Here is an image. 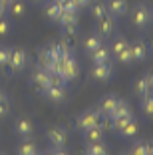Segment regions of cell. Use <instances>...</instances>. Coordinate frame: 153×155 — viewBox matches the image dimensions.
<instances>
[{
	"label": "cell",
	"mask_w": 153,
	"mask_h": 155,
	"mask_svg": "<svg viewBox=\"0 0 153 155\" xmlns=\"http://www.w3.org/2000/svg\"><path fill=\"white\" fill-rule=\"evenodd\" d=\"M101 117H105V115L101 114L99 110H95V107H90V110L81 111V114L78 115L76 125H78V129H80V131H86V129H90V127H95V125H99Z\"/></svg>",
	"instance_id": "1"
},
{
	"label": "cell",
	"mask_w": 153,
	"mask_h": 155,
	"mask_svg": "<svg viewBox=\"0 0 153 155\" xmlns=\"http://www.w3.org/2000/svg\"><path fill=\"white\" fill-rule=\"evenodd\" d=\"M131 22H133L135 28L145 30V28L151 24V10H149V6L143 4V2L135 4L133 10H131Z\"/></svg>",
	"instance_id": "2"
},
{
	"label": "cell",
	"mask_w": 153,
	"mask_h": 155,
	"mask_svg": "<svg viewBox=\"0 0 153 155\" xmlns=\"http://www.w3.org/2000/svg\"><path fill=\"white\" fill-rule=\"evenodd\" d=\"M28 64V52L24 48H10V56H8V66L14 74H20Z\"/></svg>",
	"instance_id": "3"
},
{
	"label": "cell",
	"mask_w": 153,
	"mask_h": 155,
	"mask_svg": "<svg viewBox=\"0 0 153 155\" xmlns=\"http://www.w3.org/2000/svg\"><path fill=\"white\" fill-rule=\"evenodd\" d=\"M113 78V66L111 62H105V64H94L90 70V80L94 82H108Z\"/></svg>",
	"instance_id": "4"
},
{
	"label": "cell",
	"mask_w": 153,
	"mask_h": 155,
	"mask_svg": "<svg viewBox=\"0 0 153 155\" xmlns=\"http://www.w3.org/2000/svg\"><path fill=\"white\" fill-rule=\"evenodd\" d=\"M80 76V64H78V60L72 56V52L64 58V68H62V78L66 82H72L76 78Z\"/></svg>",
	"instance_id": "5"
},
{
	"label": "cell",
	"mask_w": 153,
	"mask_h": 155,
	"mask_svg": "<svg viewBox=\"0 0 153 155\" xmlns=\"http://www.w3.org/2000/svg\"><path fill=\"white\" fill-rule=\"evenodd\" d=\"M48 143L52 147H66L68 143V129L66 127H60V125H56V127H50L48 129Z\"/></svg>",
	"instance_id": "6"
},
{
	"label": "cell",
	"mask_w": 153,
	"mask_h": 155,
	"mask_svg": "<svg viewBox=\"0 0 153 155\" xmlns=\"http://www.w3.org/2000/svg\"><path fill=\"white\" fill-rule=\"evenodd\" d=\"M40 94L46 97L48 101H52V104H62V101H66L68 97V91H66V86H48L44 87V90H40Z\"/></svg>",
	"instance_id": "7"
},
{
	"label": "cell",
	"mask_w": 153,
	"mask_h": 155,
	"mask_svg": "<svg viewBox=\"0 0 153 155\" xmlns=\"http://www.w3.org/2000/svg\"><path fill=\"white\" fill-rule=\"evenodd\" d=\"M30 82L34 87H38V90H44V87L50 86V74L46 68H42V66H36V68L32 70L30 74Z\"/></svg>",
	"instance_id": "8"
},
{
	"label": "cell",
	"mask_w": 153,
	"mask_h": 155,
	"mask_svg": "<svg viewBox=\"0 0 153 155\" xmlns=\"http://www.w3.org/2000/svg\"><path fill=\"white\" fill-rule=\"evenodd\" d=\"M14 131H16V135L20 139H30L34 135V123L28 117H18L16 119V125H14Z\"/></svg>",
	"instance_id": "9"
},
{
	"label": "cell",
	"mask_w": 153,
	"mask_h": 155,
	"mask_svg": "<svg viewBox=\"0 0 153 155\" xmlns=\"http://www.w3.org/2000/svg\"><path fill=\"white\" fill-rule=\"evenodd\" d=\"M115 32V22H113L111 16H105L101 20H95V34L99 38H109Z\"/></svg>",
	"instance_id": "10"
},
{
	"label": "cell",
	"mask_w": 153,
	"mask_h": 155,
	"mask_svg": "<svg viewBox=\"0 0 153 155\" xmlns=\"http://www.w3.org/2000/svg\"><path fill=\"white\" fill-rule=\"evenodd\" d=\"M129 48H131L133 62H143V60H147V56H149V46L145 44L143 40H135V42H131Z\"/></svg>",
	"instance_id": "11"
},
{
	"label": "cell",
	"mask_w": 153,
	"mask_h": 155,
	"mask_svg": "<svg viewBox=\"0 0 153 155\" xmlns=\"http://www.w3.org/2000/svg\"><path fill=\"white\" fill-rule=\"evenodd\" d=\"M105 6H108V14L111 16V18L125 16L127 8H129V6H127V0H108Z\"/></svg>",
	"instance_id": "12"
},
{
	"label": "cell",
	"mask_w": 153,
	"mask_h": 155,
	"mask_svg": "<svg viewBox=\"0 0 153 155\" xmlns=\"http://www.w3.org/2000/svg\"><path fill=\"white\" fill-rule=\"evenodd\" d=\"M48 52H50V58H52V60H64L72 50H70L68 44L62 40V42H54V44H50L48 46Z\"/></svg>",
	"instance_id": "13"
},
{
	"label": "cell",
	"mask_w": 153,
	"mask_h": 155,
	"mask_svg": "<svg viewBox=\"0 0 153 155\" xmlns=\"http://www.w3.org/2000/svg\"><path fill=\"white\" fill-rule=\"evenodd\" d=\"M133 115V111H131V105L127 104L125 100H117V104H115V107H113V111L108 115L109 119H115V117H131Z\"/></svg>",
	"instance_id": "14"
},
{
	"label": "cell",
	"mask_w": 153,
	"mask_h": 155,
	"mask_svg": "<svg viewBox=\"0 0 153 155\" xmlns=\"http://www.w3.org/2000/svg\"><path fill=\"white\" fill-rule=\"evenodd\" d=\"M62 12H64L62 4H58L56 0H48V2H46L44 14H46V18H48V20H52V22H58L60 16H62Z\"/></svg>",
	"instance_id": "15"
},
{
	"label": "cell",
	"mask_w": 153,
	"mask_h": 155,
	"mask_svg": "<svg viewBox=\"0 0 153 155\" xmlns=\"http://www.w3.org/2000/svg\"><path fill=\"white\" fill-rule=\"evenodd\" d=\"M90 60H91V64H105V62H111V52H109L108 46H99L98 50H94L90 54Z\"/></svg>",
	"instance_id": "16"
},
{
	"label": "cell",
	"mask_w": 153,
	"mask_h": 155,
	"mask_svg": "<svg viewBox=\"0 0 153 155\" xmlns=\"http://www.w3.org/2000/svg\"><path fill=\"white\" fill-rule=\"evenodd\" d=\"M117 100H119V97H117L115 94H108V96H104L101 100H99V105H98V110L101 111L104 115H109V114L113 111V107H115Z\"/></svg>",
	"instance_id": "17"
},
{
	"label": "cell",
	"mask_w": 153,
	"mask_h": 155,
	"mask_svg": "<svg viewBox=\"0 0 153 155\" xmlns=\"http://www.w3.org/2000/svg\"><path fill=\"white\" fill-rule=\"evenodd\" d=\"M88 8H90V14L94 16V20H101V18H105V16H109L108 6H105L104 0H91V4L88 6Z\"/></svg>",
	"instance_id": "18"
},
{
	"label": "cell",
	"mask_w": 153,
	"mask_h": 155,
	"mask_svg": "<svg viewBox=\"0 0 153 155\" xmlns=\"http://www.w3.org/2000/svg\"><path fill=\"white\" fill-rule=\"evenodd\" d=\"M58 22L62 28H78V10H64Z\"/></svg>",
	"instance_id": "19"
},
{
	"label": "cell",
	"mask_w": 153,
	"mask_h": 155,
	"mask_svg": "<svg viewBox=\"0 0 153 155\" xmlns=\"http://www.w3.org/2000/svg\"><path fill=\"white\" fill-rule=\"evenodd\" d=\"M104 44V38H99L98 34H90V36L84 38V44H81V48H84V52H86L88 56L91 54L94 50H98L99 46Z\"/></svg>",
	"instance_id": "20"
},
{
	"label": "cell",
	"mask_w": 153,
	"mask_h": 155,
	"mask_svg": "<svg viewBox=\"0 0 153 155\" xmlns=\"http://www.w3.org/2000/svg\"><path fill=\"white\" fill-rule=\"evenodd\" d=\"M38 153H40L38 145L30 139H22V143L16 147V155H38Z\"/></svg>",
	"instance_id": "21"
},
{
	"label": "cell",
	"mask_w": 153,
	"mask_h": 155,
	"mask_svg": "<svg viewBox=\"0 0 153 155\" xmlns=\"http://www.w3.org/2000/svg\"><path fill=\"white\" fill-rule=\"evenodd\" d=\"M133 90H135V94H137L139 97H145V96H149V94H151V87H149L147 76H141V78H137V80H135V86H133Z\"/></svg>",
	"instance_id": "22"
},
{
	"label": "cell",
	"mask_w": 153,
	"mask_h": 155,
	"mask_svg": "<svg viewBox=\"0 0 153 155\" xmlns=\"http://www.w3.org/2000/svg\"><path fill=\"white\" fill-rule=\"evenodd\" d=\"M137 131H139V123H137L133 117H131V119H127V121L123 123V127L119 129L117 133H119L121 137H133Z\"/></svg>",
	"instance_id": "23"
},
{
	"label": "cell",
	"mask_w": 153,
	"mask_h": 155,
	"mask_svg": "<svg viewBox=\"0 0 153 155\" xmlns=\"http://www.w3.org/2000/svg\"><path fill=\"white\" fill-rule=\"evenodd\" d=\"M84 139L86 143H98V141H104V133H101V127L95 125V127H90L84 131Z\"/></svg>",
	"instance_id": "24"
},
{
	"label": "cell",
	"mask_w": 153,
	"mask_h": 155,
	"mask_svg": "<svg viewBox=\"0 0 153 155\" xmlns=\"http://www.w3.org/2000/svg\"><path fill=\"white\" fill-rule=\"evenodd\" d=\"M24 12H26V4H24V0H14L12 4H8L10 18H20V16H24Z\"/></svg>",
	"instance_id": "25"
},
{
	"label": "cell",
	"mask_w": 153,
	"mask_h": 155,
	"mask_svg": "<svg viewBox=\"0 0 153 155\" xmlns=\"http://www.w3.org/2000/svg\"><path fill=\"white\" fill-rule=\"evenodd\" d=\"M86 155H109V149L104 141H98V143H88V149Z\"/></svg>",
	"instance_id": "26"
},
{
	"label": "cell",
	"mask_w": 153,
	"mask_h": 155,
	"mask_svg": "<svg viewBox=\"0 0 153 155\" xmlns=\"http://www.w3.org/2000/svg\"><path fill=\"white\" fill-rule=\"evenodd\" d=\"M127 44H129V42H127V38H123V36H115V38H113L111 46H108L109 52H111V58H115V56L119 54V52H121Z\"/></svg>",
	"instance_id": "27"
},
{
	"label": "cell",
	"mask_w": 153,
	"mask_h": 155,
	"mask_svg": "<svg viewBox=\"0 0 153 155\" xmlns=\"http://www.w3.org/2000/svg\"><path fill=\"white\" fill-rule=\"evenodd\" d=\"M127 155H149L147 151V141H133L127 151Z\"/></svg>",
	"instance_id": "28"
},
{
	"label": "cell",
	"mask_w": 153,
	"mask_h": 155,
	"mask_svg": "<svg viewBox=\"0 0 153 155\" xmlns=\"http://www.w3.org/2000/svg\"><path fill=\"white\" fill-rule=\"evenodd\" d=\"M141 110H143V114L145 115H149V117H153V91L149 94V96H145V97H141Z\"/></svg>",
	"instance_id": "29"
},
{
	"label": "cell",
	"mask_w": 153,
	"mask_h": 155,
	"mask_svg": "<svg viewBox=\"0 0 153 155\" xmlns=\"http://www.w3.org/2000/svg\"><path fill=\"white\" fill-rule=\"evenodd\" d=\"M115 60L119 62V64H131V62H133V56H131V48H129V44H127L125 48H123V50L115 56Z\"/></svg>",
	"instance_id": "30"
},
{
	"label": "cell",
	"mask_w": 153,
	"mask_h": 155,
	"mask_svg": "<svg viewBox=\"0 0 153 155\" xmlns=\"http://www.w3.org/2000/svg\"><path fill=\"white\" fill-rule=\"evenodd\" d=\"M50 62H52V58H50L48 48H40V52H38V66L46 68V66H48Z\"/></svg>",
	"instance_id": "31"
},
{
	"label": "cell",
	"mask_w": 153,
	"mask_h": 155,
	"mask_svg": "<svg viewBox=\"0 0 153 155\" xmlns=\"http://www.w3.org/2000/svg\"><path fill=\"white\" fill-rule=\"evenodd\" d=\"M8 56H10V48L0 44V66H2V68L8 66Z\"/></svg>",
	"instance_id": "32"
},
{
	"label": "cell",
	"mask_w": 153,
	"mask_h": 155,
	"mask_svg": "<svg viewBox=\"0 0 153 155\" xmlns=\"http://www.w3.org/2000/svg\"><path fill=\"white\" fill-rule=\"evenodd\" d=\"M66 80L62 78V74H50V86H66Z\"/></svg>",
	"instance_id": "33"
},
{
	"label": "cell",
	"mask_w": 153,
	"mask_h": 155,
	"mask_svg": "<svg viewBox=\"0 0 153 155\" xmlns=\"http://www.w3.org/2000/svg\"><path fill=\"white\" fill-rule=\"evenodd\" d=\"M12 30V24H10L8 18H0V36H6Z\"/></svg>",
	"instance_id": "34"
},
{
	"label": "cell",
	"mask_w": 153,
	"mask_h": 155,
	"mask_svg": "<svg viewBox=\"0 0 153 155\" xmlns=\"http://www.w3.org/2000/svg\"><path fill=\"white\" fill-rule=\"evenodd\" d=\"M8 110H10V100H8V96L0 97V117H4V115L8 114Z\"/></svg>",
	"instance_id": "35"
},
{
	"label": "cell",
	"mask_w": 153,
	"mask_h": 155,
	"mask_svg": "<svg viewBox=\"0 0 153 155\" xmlns=\"http://www.w3.org/2000/svg\"><path fill=\"white\" fill-rule=\"evenodd\" d=\"M74 4L78 6V10H84V8H88V6L91 4V0H74Z\"/></svg>",
	"instance_id": "36"
},
{
	"label": "cell",
	"mask_w": 153,
	"mask_h": 155,
	"mask_svg": "<svg viewBox=\"0 0 153 155\" xmlns=\"http://www.w3.org/2000/svg\"><path fill=\"white\" fill-rule=\"evenodd\" d=\"M6 12H8V6H6L4 2L0 0V18H4V16H6Z\"/></svg>",
	"instance_id": "37"
},
{
	"label": "cell",
	"mask_w": 153,
	"mask_h": 155,
	"mask_svg": "<svg viewBox=\"0 0 153 155\" xmlns=\"http://www.w3.org/2000/svg\"><path fill=\"white\" fill-rule=\"evenodd\" d=\"M52 151H54V155H68V151L64 147H52Z\"/></svg>",
	"instance_id": "38"
},
{
	"label": "cell",
	"mask_w": 153,
	"mask_h": 155,
	"mask_svg": "<svg viewBox=\"0 0 153 155\" xmlns=\"http://www.w3.org/2000/svg\"><path fill=\"white\" fill-rule=\"evenodd\" d=\"M145 76H147V82H149V87H151V91H153V70H151V72H147V74H145Z\"/></svg>",
	"instance_id": "39"
},
{
	"label": "cell",
	"mask_w": 153,
	"mask_h": 155,
	"mask_svg": "<svg viewBox=\"0 0 153 155\" xmlns=\"http://www.w3.org/2000/svg\"><path fill=\"white\" fill-rule=\"evenodd\" d=\"M147 151H149V155H153V139L147 141Z\"/></svg>",
	"instance_id": "40"
},
{
	"label": "cell",
	"mask_w": 153,
	"mask_h": 155,
	"mask_svg": "<svg viewBox=\"0 0 153 155\" xmlns=\"http://www.w3.org/2000/svg\"><path fill=\"white\" fill-rule=\"evenodd\" d=\"M38 155H54V151H52V149H48V151H44V153H38Z\"/></svg>",
	"instance_id": "41"
},
{
	"label": "cell",
	"mask_w": 153,
	"mask_h": 155,
	"mask_svg": "<svg viewBox=\"0 0 153 155\" xmlns=\"http://www.w3.org/2000/svg\"><path fill=\"white\" fill-rule=\"evenodd\" d=\"M2 2H4V4H6V6H8V4H12L14 0H2Z\"/></svg>",
	"instance_id": "42"
},
{
	"label": "cell",
	"mask_w": 153,
	"mask_h": 155,
	"mask_svg": "<svg viewBox=\"0 0 153 155\" xmlns=\"http://www.w3.org/2000/svg\"><path fill=\"white\" fill-rule=\"evenodd\" d=\"M6 96V94H4V91H2V90H0V97H4Z\"/></svg>",
	"instance_id": "43"
},
{
	"label": "cell",
	"mask_w": 153,
	"mask_h": 155,
	"mask_svg": "<svg viewBox=\"0 0 153 155\" xmlns=\"http://www.w3.org/2000/svg\"><path fill=\"white\" fill-rule=\"evenodd\" d=\"M32 2H36V4H38V2H42V0H32Z\"/></svg>",
	"instance_id": "44"
},
{
	"label": "cell",
	"mask_w": 153,
	"mask_h": 155,
	"mask_svg": "<svg viewBox=\"0 0 153 155\" xmlns=\"http://www.w3.org/2000/svg\"><path fill=\"white\" fill-rule=\"evenodd\" d=\"M151 20H153V12H151Z\"/></svg>",
	"instance_id": "45"
},
{
	"label": "cell",
	"mask_w": 153,
	"mask_h": 155,
	"mask_svg": "<svg viewBox=\"0 0 153 155\" xmlns=\"http://www.w3.org/2000/svg\"><path fill=\"white\" fill-rule=\"evenodd\" d=\"M0 155H4V153H0Z\"/></svg>",
	"instance_id": "46"
},
{
	"label": "cell",
	"mask_w": 153,
	"mask_h": 155,
	"mask_svg": "<svg viewBox=\"0 0 153 155\" xmlns=\"http://www.w3.org/2000/svg\"><path fill=\"white\" fill-rule=\"evenodd\" d=\"M121 155H123V153H121ZM125 155H127V153H125Z\"/></svg>",
	"instance_id": "47"
}]
</instances>
